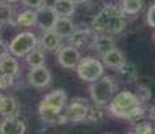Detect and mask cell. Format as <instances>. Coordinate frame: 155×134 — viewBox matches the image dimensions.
<instances>
[{"label": "cell", "instance_id": "20", "mask_svg": "<svg viewBox=\"0 0 155 134\" xmlns=\"http://www.w3.org/2000/svg\"><path fill=\"white\" fill-rule=\"evenodd\" d=\"M26 62L30 67H38V66H43L46 62V56L41 50H32L26 55Z\"/></svg>", "mask_w": 155, "mask_h": 134}, {"label": "cell", "instance_id": "13", "mask_svg": "<svg viewBox=\"0 0 155 134\" xmlns=\"http://www.w3.org/2000/svg\"><path fill=\"white\" fill-rule=\"evenodd\" d=\"M103 62L107 67L113 68V70H120L126 66L127 61L124 54L120 51L119 48H112L109 52H107L105 55H103Z\"/></svg>", "mask_w": 155, "mask_h": 134}, {"label": "cell", "instance_id": "6", "mask_svg": "<svg viewBox=\"0 0 155 134\" xmlns=\"http://www.w3.org/2000/svg\"><path fill=\"white\" fill-rule=\"evenodd\" d=\"M37 36H35V34H32V32H20V34H18L16 36L12 39V42L10 43V46H8V51L12 54L14 56H19V58H22V56H26L30 51H32V50L37 47Z\"/></svg>", "mask_w": 155, "mask_h": 134}, {"label": "cell", "instance_id": "35", "mask_svg": "<svg viewBox=\"0 0 155 134\" xmlns=\"http://www.w3.org/2000/svg\"><path fill=\"white\" fill-rule=\"evenodd\" d=\"M0 30H2V23H0Z\"/></svg>", "mask_w": 155, "mask_h": 134}, {"label": "cell", "instance_id": "21", "mask_svg": "<svg viewBox=\"0 0 155 134\" xmlns=\"http://www.w3.org/2000/svg\"><path fill=\"white\" fill-rule=\"evenodd\" d=\"M16 23L19 26H23V27L35 26L37 24V12H35V11H31V10L23 11V12H20L18 15Z\"/></svg>", "mask_w": 155, "mask_h": 134}, {"label": "cell", "instance_id": "27", "mask_svg": "<svg viewBox=\"0 0 155 134\" xmlns=\"http://www.w3.org/2000/svg\"><path fill=\"white\" fill-rule=\"evenodd\" d=\"M23 4L27 5L30 8H39L43 5V2L45 0H22Z\"/></svg>", "mask_w": 155, "mask_h": 134}, {"label": "cell", "instance_id": "25", "mask_svg": "<svg viewBox=\"0 0 155 134\" xmlns=\"http://www.w3.org/2000/svg\"><path fill=\"white\" fill-rule=\"evenodd\" d=\"M14 75L0 73V90H7L8 87H11L14 85Z\"/></svg>", "mask_w": 155, "mask_h": 134}, {"label": "cell", "instance_id": "10", "mask_svg": "<svg viewBox=\"0 0 155 134\" xmlns=\"http://www.w3.org/2000/svg\"><path fill=\"white\" fill-rule=\"evenodd\" d=\"M70 43L76 48H85V47H91L96 39V32L93 30H74V32L70 35Z\"/></svg>", "mask_w": 155, "mask_h": 134}, {"label": "cell", "instance_id": "7", "mask_svg": "<svg viewBox=\"0 0 155 134\" xmlns=\"http://www.w3.org/2000/svg\"><path fill=\"white\" fill-rule=\"evenodd\" d=\"M84 99H73V102L66 107L64 117L66 122H81L85 121L88 117L89 107Z\"/></svg>", "mask_w": 155, "mask_h": 134}, {"label": "cell", "instance_id": "5", "mask_svg": "<svg viewBox=\"0 0 155 134\" xmlns=\"http://www.w3.org/2000/svg\"><path fill=\"white\" fill-rule=\"evenodd\" d=\"M77 75L81 80H85V82H94L99 78H101L104 74V66L100 61H97L96 58H92V56H88V58L80 59L78 64H77Z\"/></svg>", "mask_w": 155, "mask_h": 134}, {"label": "cell", "instance_id": "24", "mask_svg": "<svg viewBox=\"0 0 155 134\" xmlns=\"http://www.w3.org/2000/svg\"><path fill=\"white\" fill-rule=\"evenodd\" d=\"M135 132L138 134H155V126L150 122L142 121L136 125Z\"/></svg>", "mask_w": 155, "mask_h": 134}, {"label": "cell", "instance_id": "2", "mask_svg": "<svg viewBox=\"0 0 155 134\" xmlns=\"http://www.w3.org/2000/svg\"><path fill=\"white\" fill-rule=\"evenodd\" d=\"M138 95L131 91H120L109 102V110L113 115L130 121H139L144 117V109L140 106Z\"/></svg>", "mask_w": 155, "mask_h": 134}, {"label": "cell", "instance_id": "12", "mask_svg": "<svg viewBox=\"0 0 155 134\" xmlns=\"http://www.w3.org/2000/svg\"><path fill=\"white\" fill-rule=\"evenodd\" d=\"M26 125L16 117H7L0 122V134H25Z\"/></svg>", "mask_w": 155, "mask_h": 134}, {"label": "cell", "instance_id": "4", "mask_svg": "<svg viewBox=\"0 0 155 134\" xmlns=\"http://www.w3.org/2000/svg\"><path fill=\"white\" fill-rule=\"evenodd\" d=\"M116 91H117V83L111 75H103L89 86V94L96 106H104L109 103Z\"/></svg>", "mask_w": 155, "mask_h": 134}, {"label": "cell", "instance_id": "34", "mask_svg": "<svg viewBox=\"0 0 155 134\" xmlns=\"http://www.w3.org/2000/svg\"><path fill=\"white\" fill-rule=\"evenodd\" d=\"M154 39H155V28H154Z\"/></svg>", "mask_w": 155, "mask_h": 134}, {"label": "cell", "instance_id": "23", "mask_svg": "<svg viewBox=\"0 0 155 134\" xmlns=\"http://www.w3.org/2000/svg\"><path fill=\"white\" fill-rule=\"evenodd\" d=\"M12 19V8L10 4L0 3V23H8Z\"/></svg>", "mask_w": 155, "mask_h": 134}, {"label": "cell", "instance_id": "28", "mask_svg": "<svg viewBox=\"0 0 155 134\" xmlns=\"http://www.w3.org/2000/svg\"><path fill=\"white\" fill-rule=\"evenodd\" d=\"M8 54V46L5 44L4 40L0 39V59L3 58V56H5Z\"/></svg>", "mask_w": 155, "mask_h": 134}, {"label": "cell", "instance_id": "9", "mask_svg": "<svg viewBox=\"0 0 155 134\" xmlns=\"http://www.w3.org/2000/svg\"><path fill=\"white\" fill-rule=\"evenodd\" d=\"M57 59H58V63L61 64L64 68H76L78 64L81 55L80 51L73 46H65L59 48L58 54H57Z\"/></svg>", "mask_w": 155, "mask_h": 134}, {"label": "cell", "instance_id": "26", "mask_svg": "<svg viewBox=\"0 0 155 134\" xmlns=\"http://www.w3.org/2000/svg\"><path fill=\"white\" fill-rule=\"evenodd\" d=\"M146 19H147V24L150 27H153V28H155V3L153 5H150Z\"/></svg>", "mask_w": 155, "mask_h": 134}, {"label": "cell", "instance_id": "3", "mask_svg": "<svg viewBox=\"0 0 155 134\" xmlns=\"http://www.w3.org/2000/svg\"><path fill=\"white\" fill-rule=\"evenodd\" d=\"M68 102V95L64 89H57L49 93L39 103V115L42 121L47 123H68L65 120L62 110Z\"/></svg>", "mask_w": 155, "mask_h": 134}, {"label": "cell", "instance_id": "29", "mask_svg": "<svg viewBox=\"0 0 155 134\" xmlns=\"http://www.w3.org/2000/svg\"><path fill=\"white\" fill-rule=\"evenodd\" d=\"M5 103H7V97L0 93V114H3V111H4Z\"/></svg>", "mask_w": 155, "mask_h": 134}, {"label": "cell", "instance_id": "31", "mask_svg": "<svg viewBox=\"0 0 155 134\" xmlns=\"http://www.w3.org/2000/svg\"><path fill=\"white\" fill-rule=\"evenodd\" d=\"M71 2H73L74 4H84V3L89 2V0H71Z\"/></svg>", "mask_w": 155, "mask_h": 134}, {"label": "cell", "instance_id": "14", "mask_svg": "<svg viewBox=\"0 0 155 134\" xmlns=\"http://www.w3.org/2000/svg\"><path fill=\"white\" fill-rule=\"evenodd\" d=\"M115 40L112 39L109 35H100V36H96L93 44H92V48L99 55H105L107 52H109L112 48H115Z\"/></svg>", "mask_w": 155, "mask_h": 134}, {"label": "cell", "instance_id": "30", "mask_svg": "<svg viewBox=\"0 0 155 134\" xmlns=\"http://www.w3.org/2000/svg\"><path fill=\"white\" fill-rule=\"evenodd\" d=\"M150 117L153 118V121H155V106L150 109Z\"/></svg>", "mask_w": 155, "mask_h": 134}, {"label": "cell", "instance_id": "32", "mask_svg": "<svg viewBox=\"0 0 155 134\" xmlns=\"http://www.w3.org/2000/svg\"><path fill=\"white\" fill-rule=\"evenodd\" d=\"M4 2H7V3H16V2H19V0H4Z\"/></svg>", "mask_w": 155, "mask_h": 134}, {"label": "cell", "instance_id": "17", "mask_svg": "<svg viewBox=\"0 0 155 134\" xmlns=\"http://www.w3.org/2000/svg\"><path fill=\"white\" fill-rule=\"evenodd\" d=\"M0 73L2 74H10V75H18L19 74V63L18 61L11 55H5L0 59Z\"/></svg>", "mask_w": 155, "mask_h": 134}, {"label": "cell", "instance_id": "1", "mask_svg": "<svg viewBox=\"0 0 155 134\" xmlns=\"http://www.w3.org/2000/svg\"><path fill=\"white\" fill-rule=\"evenodd\" d=\"M127 20L119 7L108 4L92 20V30L100 35H116L126 28Z\"/></svg>", "mask_w": 155, "mask_h": 134}, {"label": "cell", "instance_id": "8", "mask_svg": "<svg viewBox=\"0 0 155 134\" xmlns=\"http://www.w3.org/2000/svg\"><path fill=\"white\" fill-rule=\"evenodd\" d=\"M37 26L43 31H49L53 30L58 20V15L51 5H42V7L37 8Z\"/></svg>", "mask_w": 155, "mask_h": 134}, {"label": "cell", "instance_id": "18", "mask_svg": "<svg viewBox=\"0 0 155 134\" xmlns=\"http://www.w3.org/2000/svg\"><path fill=\"white\" fill-rule=\"evenodd\" d=\"M53 10L57 12L58 16H66L69 17L74 14L76 8H74V3L71 0H54L53 3Z\"/></svg>", "mask_w": 155, "mask_h": 134}, {"label": "cell", "instance_id": "16", "mask_svg": "<svg viewBox=\"0 0 155 134\" xmlns=\"http://www.w3.org/2000/svg\"><path fill=\"white\" fill-rule=\"evenodd\" d=\"M61 39L62 38L57 34L54 30H49V31H45L42 40H41V44H42L43 48L53 51V50H57L61 46Z\"/></svg>", "mask_w": 155, "mask_h": 134}, {"label": "cell", "instance_id": "33", "mask_svg": "<svg viewBox=\"0 0 155 134\" xmlns=\"http://www.w3.org/2000/svg\"><path fill=\"white\" fill-rule=\"evenodd\" d=\"M127 134H138V133H136V132H128Z\"/></svg>", "mask_w": 155, "mask_h": 134}, {"label": "cell", "instance_id": "11", "mask_svg": "<svg viewBox=\"0 0 155 134\" xmlns=\"http://www.w3.org/2000/svg\"><path fill=\"white\" fill-rule=\"evenodd\" d=\"M50 80H51V74L45 66L32 67L31 71L28 73V82L34 87H46L50 85Z\"/></svg>", "mask_w": 155, "mask_h": 134}, {"label": "cell", "instance_id": "15", "mask_svg": "<svg viewBox=\"0 0 155 134\" xmlns=\"http://www.w3.org/2000/svg\"><path fill=\"white\" fill-rule=\"evenodd\" d=\"M53 30H54V31H55L61 38H69L70 35L74 32V30H76V28H74L73 22H71L69 17H66V16H59Z\"/></svg>", "mask_w": 155, "mask_h": 134}, {"label": "cell", "instance_id": "22", "mask_svg": "<svg viewBox=\"0 0 155 134\" xmlns=\"http://www.w3.org/2000/svg\"><path fill=\"white\" fill-rule=\"evenodd\" d=\"M18 111H19V106H18V102L15 101V98L7 97V103H5V109H4V111H3V115L16 117Z\"/></svg>", "mask_w": 155, "mask_h": 134}, {"label": "cell", "instance_id": "19", "mask_svg": "<svg viewBox=\"0 0 155 134\" xmlns=\"http://www.w3.org/2000/svg\"><path fill=\"white\" fill-rule=\"evenodd\" d=\"M119 8L124 15H136L142 11L143 2L142 0H120Z\"/></svg>", "mask_w": 155, "mask_h": 134}]
</instances>
